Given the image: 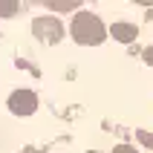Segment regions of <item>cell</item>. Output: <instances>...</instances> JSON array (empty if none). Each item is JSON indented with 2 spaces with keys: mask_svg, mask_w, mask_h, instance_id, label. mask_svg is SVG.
<instances>
[{
  "mask_svg": "<svg viewBox=\"0 0 153 153\" xmlns=\"http://www.w3.org/2000/svg\"><path fill=\"white\" fill-rule=\"evenodd\" d=\"M17 12H20L17 3H6V0H0V17H15Z\"/></svg>",
  "mask_w": 153,
  "mask_h": 153,
  "instance_id": "cell-5",
  "label": "cell"
},
{
  "mask_svg": "<svg viewBox=\"0 0 153 153\" xmlns=\"http://www.w3.org/2000/svg\"><path fill=\"white\" fill-rule=\"evenodd\" d=\"M9 110L15 116H29V113L38 110V95L32 90H17V93L9 95Z\"/></svg>",
  "mask_w": 153,
  "mask_h": 153,
  "instance_id": "cell-3",
  "label": "cell"
},
{
  "mask_svg": "<svg viewBox=\"0 0 153 153\" xmlns=\"http://www.w3.org/2000/svg\"><path fill=\"white\" fill-rule=\"evenodd\" d=\"M113 153H136V147H130V145H119V147H113Z\"/></svg>",
  "mask_w": 153,
  "mask_h": 153,
  "instance_id": "cell-8",
  "label": "cell"
},
{
  "mask_svg": "<svg viewBox=\"0 0 153 153\" xmlns=\"http://www.w3.org/2000/svg\"><path fill=\"white\" fill-rule=\"evenodd\" d=\"M139 139H142L147 147H153V133H147V130H139Z\"/></svg>",
  "mask_w": 153,
  "mask_h": 153,
  "instance_id": "cell-7",
  "label": "cell"
},
{
  "mask_svg": "<svg viewBox=\"0 0 153 153\" xmlns=\"http://www.w3.org/2000/svg\"><path fill=\"white\" fill-rule=\"evenodd\" d=\"M32 32H35V38H41L46 43H58L64 38V23H61L58 17H52V15H41V17H35Z\"/></svg>",
  "mask_w": 153,
  "mask_h": 153,
  "instance_id": "cell-2",
  "label": "cell"
},
{
  "mask_svg": "<svg viewBox=\"0 0 153 153\" xmlns=\"http://www.w3.org/2000/svg\"><path fill=\"white\" fill-rule=\"evenodd\" d=\"M104 35H107V29H104V23L98 20V15H93V12H78V15L72 17V38H75L78 43L95 46V43L104 41Z\"/></svg>",
  "mask_w": 153,
  "mask_h": 153,
  "instance_id": "cell-1",
  "label": "cell"
},
{
  "mask_svg": "<svg viewBox=\"0 0 153 153\" xmlns=\"http://www.w3.org/2000/svg\"><path fill=\"white\" fill-rule=\"evenodd\" d=\"M110 35L116 38V41H121V43H130V41H136V38H139V29L133 23H113Z\"/></svg>",
  "mask_w": 153,
  "mask_h": 153,
  "instance_id": "cell-4",
  "label": "cell"
},
{
  "mask_svg": "<svg viewBox=\"0 0 153 153\" xmlns=\"http://www.w3.org/2000/svg\"><path fill=\"white\" fill-rule=\"evenodd\" d=\"M145 61H147V64H153V46H147V49H145Z\"/></svg>",
  "mask_w": 153,
  "mask_h": 153,
  "instance_id": "cell-9",
  "label": "cell"
},
{
  "mask_svg": "<svg viewBox=\"0 0 153 153\" xmlns=\"http://www.w3.org/2000/svg\"><path fill=\"white\" fill-rule=\"evenodd\" d=\"M46 6H49V9H58V12H67V9H75L78 3H72V0H69V3H46Z\"/></svg>",
  "mask_w": 153,
  "mask_h": 153,
  "instance_id": "cell-6",
  "label": "cell"
}]
</instances>
